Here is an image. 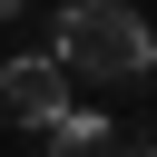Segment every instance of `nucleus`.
Returning <instances> with one entry per match:
<instances>
[{"label":"nucleus","mask_w":157,"mask_h":157,"mask_svg":"<svg viewBox=\"0 0 157 157\" xmlns=\"http://www.w3.org/2000/svg\"><path fill=\"white\" fill-rule=\"evenodd\" d=\"M118 157H157V147H147V137H137V147H118Z\"/></svg>","instance_id":"nucleus-5"},{"label":"nucleus","mask_w":157,"mask_h":157,"mask_svg":"<svg viewBox=\"0 0 157 157\" xmlns=\"http://www.w3.org/2000/svg\"><path fill=\"white\" fill-rule=\"evenodd\" d=\"M59 10H69V0H59Z\"/></svg>","instance_id":"nucleus-6"},{"label":"nucleus","mask_w":157,"mask_h":157,"mask_svg":"<svg viewBox=\"0 0 157 157\" xmlns=\"http://www.w3.org/2000/svg\"><path fill=\"white\" fill-rule=\"evenodd\" d=\"M69 78H108V88H137L157 78V29L128 10V0H69L59 10V49H49Z\"/></svg>","instance_id":"nucleus-1"},{"label":"nucleus","mask_w":157,"mask_h":157,"mask_svg":"<svg viewBox=\"0 0 157 157\" xmlns=\"http://www.w3.org/2000/svg\"><path fill=\"white\" fill-rule=\"evenodd\" d=\"M20 10H29V0H0V20H20Z\"/></svg>","instance_id":"nucleus-4"},{"label":"nucleus","mask_w":157,"mask_h":157,"mask_svg":"<svg viewBox=\"0 0 157 157\" xmlns=\"http://www.w3.org/2000/svg\"><path fill=\"white\" fill-rule=\"evenodd\" d=\"M118 137H108V118L98 108H69L59 128H39V157H108Z\"/></svg>","instance_id":"nucleus-3"},{"label":"nucleus","mask_w":157,"mask_h":157,"mask_svg":"<svg viewBox=\"0 0 157 157\" xmlns=\"http://www.w3.org/2000/svg\"><path fill=\"white\" fill-rule=\"evenodd\" d=\"M69 108H78V78H69L49 49L0 59V118H10V128H59Z\"/></svg>","instance_id":"nucleus-2"}]
</instances>
